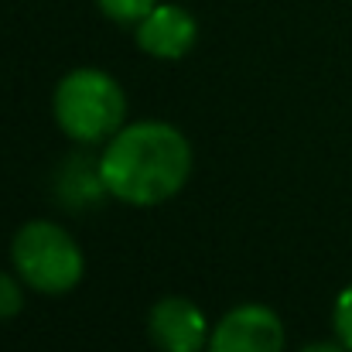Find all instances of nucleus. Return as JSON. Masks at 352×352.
<instances>
[{
    "instance_id": "obj_1",
    "label": "nucleus",
    "mask_w": 352,
    "mask_h": 352,
    "mask_svg": "<svg viewBox=\"0 0 352 352\" xmlns=\"http://www.w3.org/2000/svg\"><path fill=\"white\" fill-rule=\"evenodd\" d=\"M192 175L188 137L161 120L120 126L100 157L103 188L126 206H161L185 188Z\"/></svg>"
},
{
    "instance_id": "obj_2",
    "label": "nucleus",
    "mask_w": 352,
    "mask_h": 352,
    "mask_svg": "<svg viewBox=\"0 0 352 352\" xmlns=\"http://www.w3.org/2000/svg\"><path fill=\"white\" fill-rule=\"evenodd\" d=\"M52 113L65 137L79 144H96L110 140L123 126L126 100L120 82L103 69H72L55 86Z\"/></svg>"
},
{
    "instance_id": "obj_3",
    "label": "nucleus",
    "mask_w": 352,
    "mask_h": 352,
    "mask_svg": "<svg viewBox=\"0 0 352 352\" xmlns=\"http://www.w3.org/2000/svg\"><path fill=\"white\" fill-rule=\"evenodd\" d=\"M10 260L21 280L41 294H69L86 270L79 243L48 219H34L17 230L10 243Z\"/></svg>"
},
{
    "instance_id": "obj_4",
    "label": "nucleus",
    "mask_w": 352,
    "mask_h": 352,
    "mask_svg": "<svg viewBox=\"0 0 352 352\" xmlns=\"http://www.w3.org/2000/svg\"><path fill=\"white\" fill-rule=\"evenodd\" d=\"M206 352H284V325L267 305H239L216 322Z\"/></svg>"
},
{
    "instance_id": "obj_5",
    "label": "nucleus",
    "mask_w": 352,
    "mask_h": 352,
    "mask_svg": "<svg viewBox=\"0 0 352 352\" xmlns=\"http://www.w3.org/2000/svg\"><path fill=\"white\" fill-rule=\"evenodd\" d=\"M147 336L157 352H202L209 346V325L195 301L168 294L147 315Z\"/></svg>"
},
{
    "instance_id": "obj_6",
    "label": "nucleus",
    "mask_w": 352,
    "mask_h": 352,
    "mask_svg": "<svg viewBox=\"0 0 352 352\" xmlns=\"http://www.w3.org/2000/svg\"><path fill=\"white\" fill-rule=\"evenodd\" d=\"M195 38H199V24L192 10H185L182 3H154L137 21V45L154 58H168V62L182 58L192 52Z\"/></svg>"
},
{
    "instance_id": "obj_7",
    "label": "nucleus",
    "mask_w": 352,
    "mask_h": 352,
    "mask_svg": "<svg viewBox=\"0 0 352 352\" xmlns=\"http://www.w3.org/2000/svg\"><path fill=\"white\" fill-rule=\"evenodd\" d=\"M100 10L110 17V21H120V24H137L157 0H96Z\"/></svg>"
},
{
    "instance_id": "obj_8",
    "label": "nucleus",
    "mask_w": 352,
    "mask_h": 352,
    "mask_svg": "<svg viewBox=\"0 0 352 352\" xmlns=\"http://www.w3.org/2000/svg\"><path fill=\"white\" fill-rule=\"evenodd\" d=\"M332 325H336V339L352 352V284H346V287H342V294L336 298Z\"/></svg>"
},
{
    "instance_id": "obj_9",
    "label": "nucleus",
    "mask_w": 352,
    "mask_h": 352,
    "mask_svg": "<svg viewBox=\"0 0 352 352\" xmlns=\"http://www.w3.org/2000/svg\"><path fill=\"white\" fill-rule=\"evenodd\" d=\"M21 308H24V291H21V284H17L14 277L0 274V322L14 318Z\"/></svg>"
},
{
    "instance_id": "obj_10",
    "label": "nucleus",
    "mask_w": 352,
    "mask_h": 352,
    "mask_svg": "<svg viewBox=\"0 0 352 352\" xmlns=\"http://www.w3.org/2000/svg\"><path fill=\"white\" fill-rule=\"evenodd\" d=\"M298 352H346V346L339 342H311V346H305V349H298Z\"/></svg>"
}]
</instances>
